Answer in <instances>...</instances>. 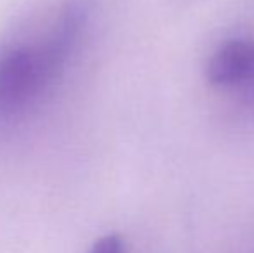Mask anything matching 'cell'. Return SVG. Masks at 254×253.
I'll list each match as a JSON object with an SVG mask.
<instances>
[{
  "mask_svg": "<svg viewBox=\"0 0 254 253\" xmlns=\"http://www.w3.org/2000/svg\"><path fill=\"white\" fill-rule=\"evenodd\" d=\"M254 71V38H234L223 44L207 63L211 85L235 88Z\"/></svg>",
  "mask_w": 254,
  "mask_h": 253,
  "instance_id": "7a4b0ae2",
  "label": "cell"
},
{
  "mask_svg": "<svg viewBox=\"0 0 254 253\" xmlns=\"http://www.w3.org/2000/svg\"><path fill=\"white\" fill-rule=\"evenodd\" d=\"M80 12L67 10L45 44L14 49L0 58V115L28 108L52 84L78 37Z\"/></svg>",
  "mask_w": 254,
  "mask_h": 253,
  "instance_id": "6da1fadb",
  "label": "cell"
},
{
  "mask_svg": "<svg viewBox=\"0 0 254 253\" xmlns=\"http://www.w3.org/2000/svg\"><path fill=\"white\" fill-rule=\"evenodd\" d=\"M90 253H125V245L123 240L116 234L111 236H104L102 240H99L94 245Z\"/></svg>",
  "mask_w": 254,
  "mask_h": 253,
  "instance_id": "3957f363",
  "label": "cell"
},
{
  "mask_svg": "<svg viewBox=\"0 0 254 253\" xmlns=\"http://www.w3.org/2000/svg\"><path fill=\"white\" fill-rule=\"evenodd\" d=\"M235 90H237L239 102H241L244 108L254 109V71L242 82V84H239L237 87H235Z\"/></svg>",
  "mask_w": 254,
  "mask_h": 253,
  "instance_id": "277c9868",
  "label": "cell"
}]
</instances>
